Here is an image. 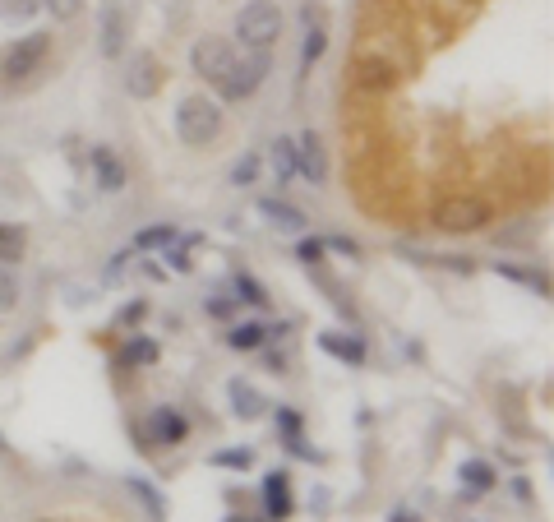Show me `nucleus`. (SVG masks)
<instances>
[{"instance_id":"dca6fc26","label":"nucleus","mask_w":554,"mask_h":522,"mask_svg":"<svg viewBox=\"0 0 554 522\" xmlns=\"http://www.w3.org/2000/svg\"><path fill=\"white\" fill-rule=\"evenodd\" d=\"M227 407H231V416H236V421L250 425V421H259V416L268 412V398L254 389L250 379L236 375V379H227Z\"/></svg>"},{"instance_id":"20e7f679","label":"nucleus","mask_w":554,"mask_h":522,"mask_svg":"<svg viewBox=\"0 0 554 522\" xmlns=\"http://www.w3.org/2000/svg\"><path fill=\"white\" fill-rule=\"evenodd\" d=\"M236 37H241L245 51H268L282 37V10L277 0H250L241 14H236Z\"/></svg>"},{"instance_id":"f3484780","label":"nucleus","mask_w":554,"mask_h":522,"mask_svg":"<svg viewBox=\"0 0 554 522\" xmlns=\"http://www.w3.org/2000/svg\"><path fill=\"white\" fill-rule=\"evenodd\" d=\"M157 356H162L157 338H148V333H130L121 352L111 356V365H116V370H153Z\"/></svg>"},{"instance_id":"39448f33","label":"nucleus","mask_w":554,"mask_h":522,"mask_svg":"<svg viewBox=\"0 0 554 522\" xmlns=\"http://www.w3.org/2000/svg\"><path fill=\"white\" fill-rule=\"evenodd\" d=\"M268 70H273L268 51H250V56H236V65L227 70V79L217 84V102H245V98H254V93L264 88Z\"/></svg>"},{"instance_id":"393cba45","label":"nucleus","mask_w":554,"mask_h":522,"mask_svg":"<svg viewBox=\"0 0 554 522\" xmlns=\"http://www.w3.org/2000/svg\"><path fill=\"white\" fill-rule=\"evenodd\" d=\"M268 167H273L277 185H291V176H296V139L277 134L273 144H268Z\"/></svg>"},{"instance_id":"9b49d317","label":"nucleus","mask_w":554,"mask_h":522,"mask_svg":"<svg viewBox=\"0 0 554 522\" xmlns=\"http://www.w3.org/2000/svg\"><path fill=\"white\" fill-rule=\"evenodd\" d=\"M97 51L107 61H121L130 51V14L121 5H102V14H97Z\"/></svg>"},{"instance_id":"0eeeda50","label":"nucleus","mask_w":554,"mask_h":522,"mask_svg":"<svg viewBox=\"0 0 554 522\" xmlns=\"http://www.w3.org/2000/svg\"><path fill=\"white\" fill-rule=\"evenodd\" d=\"M167 84V65L157 51H130V65H125V93L134 102H153Z\"/></svg>"},{"instance_id":"a19ab883","label":"nucleus","mask_w":554,"mask_h":522,"mask_svg":"<svg viewBox=\"0 0 554 522\" xmlns=\"http://www.w3.org/2000/svg\"><path fill=\"white\" fill-rule=\"evenodd\" d=\"M388 522H421V518H416V509H407V504H402V509L388 513Z\"/></svg>"},{"instance_id":"9d476101","label":"nucleus","mask_w":554,"mask_h":522,"mask_svg":"<svg viewBox=\"0 0 554 522\" xmlns=\"http://www.w3.org/2000/svg\"><path fill=\"white\" fill-rule=\"evenodd\" d=\"M273 425H277V444L291 453V458H301V462H324V453L314 449L310 439H305V416L296 412V407H277V416H273Z\"/></svg>"},{"instance_id":"cd10ccee","label":"nucleus","mask_w":554,"mask_h":522,"mask_svg":"<svg viewBox=\"0 0 554 522\" xmlns=\"http://www.w3.org/2000/svg\"><path fill=\"white\" fill-rule=\"evenodd\" d=\"M324 51H328V33L319 24H310V28H305V37H301V79H310L314 65L324 61Z\"/></svg>"},{"instance_id":"b1692460","label":"nucleus","mask_w":554,"mask_h":522,"mask_svg":"<svg viewBox=\"0 0 554 522\" xmlns=\"http://www.w3.org/2000/svg\"><path fill=\"white\" fill-rule=\"evenodd\" d=\"M28 255V227L24 222H0V264L14 268Z\"/></svg>"},{"instance_id":"473e14b6","label":"nucleus","mask_w":554,"mask_h":522,"mask_svg":"<svg viewBox=\"0 0 554 522\" xmlns=\"http://www.w3.org/2000/svg\"><path fill=\"white\" fill-rule=\"evenodd\" d=\"M162 259H167V268H171V273H181V278H185V273H194V255H190V245H181V241H176V245H167V250H162Z\"/></svg>"},{"instance_id":"f03ea898","label":"nucleus","mask_w":554,"mask_h":522,"mask_svg":"<svg viewBox=\"0 0 554 522\" xmlns=\"http://www.w3.org/2000/svg\"><path fill=\"white\" fill-rule=\"evenodd\" d=\"M222 134V102L204 98V93H190L176 107V139L185 148H208Z\"/></svg>"},{"instance_id":"ddd939ff","label":"nucleus","mask_w":554,"mask_h":522,"mask_svg":"<svg viewBox=\"0 0 554 522\" xmlns=\"http://www.w3.org/2000/svg\"><path fill=\"white\" fill-rule=\"evenodd\" d=\"M296 176H305L310 185H328V148L314 130L296 134Z\"/></svg>"},{"instance_id":"c756f323","label":"nucleus","mask_w":554,"mask_h":522,"mask_svg":"<svg viewBox=\"0 0 554 522\" xmlns=\"http://www.w3.org/2000/svg\"><path fill=\"white\" fill-rule=\"evenodd\" d=\"M259 171H264V158L259 153H241L236 158V167H231V185H259Z\"/></svg>"},{"instance_id":"412c9836","label":"nucleus","mask_w":554,"mask_h":522,"mask_svg":"<svg viewBox=\"0 0 554 522\" xmlns=\"http://www.w3.org/2000/svg\"><path fill=\"white\" fill-rule=\"evenodd\" d=\"M176 241H181V227H176V222H148V227L134 231L130 250L144 255V250H167V245H176Z\"/></svg>"},{"instance_id":"bb28decb","label":"nucleus","mask_w":554,"mask_h":522,"mask_svg":"<svg viewBox=\"0 0 554 522\" xmlns=\"http://www.w3.org/2000/svg\"><path fill=\"white\" fill-rule=\"evenodd\" d=\"M208 467H217V472H250L254 449H250V444H227V449L208 453Z\"/></svg>"},{"instance_id":"6ab92c4d","label":"nucleus","mask_w":554,"mask_h":522,"mask_svg":"<svg viewBox=\"0 0 554 522\" xmlns=\"http://www.w3.org/2000/svg\"><path fill=\"white\" fill-rule=\"evenodd\" d=\"M458 481L467 495H490V490H499V467L490 458H467L458 467Z\"/></svg>"},{"instance_id":"c03bdc74","label":"nucleus","mask_w":554,"mask_h":522,"mask_svg":"<svg viewBox=\"0 0 554 522\" xmlns=\"http://www.w3.org/2000/svg\"><path fill=\"white\" fill-rule=\"evenodd\" d=\"M222 522H259V518H241V513H231V518H222Z\"/></svg>"},{"instance_id":"f704fd0d","label":"nucleus","mask_w":554,"mask_h":522,"mask_svg":"<svg viewBox=\"0 0 554 522\" xmlns=\"http://www.w3.org/2000/svg\"><path fill=\"white\" fill-rule=\"evenodd\" d=\"M42 10L56 19V24H70V19H79V10H84V0H42Z\"/></svg>"},{"instance_id":"c9c22d12","label":"nucleus","mask_w":554,"mask_h":522,"mask_svg":"<svg viewBox=\"0 0 554 522\" xmlns=\"http://www.w3.org/2000/svg\"><path fill=\"white\" fill-rule=\"evenodd\" d=\"M430 264L448 268V273H458V278H471V273H476V268H481V264H476V259H471V255H434Z\"/></svg>"},{"instance_id":"4468645a","label":"nucleus","mask_w":554,"mask_h":522,"mask_svg":"<svg viewBox=\"0 0 554 522\" xmlns=\"http://www.w3.org/2000/svg\"><path fill=\"white\" fill-rule=\"evenodd\" d=\"M88 162H93V185L102 190V195H121L125 185H130V167H125V162L116 158L107 144H93Z\"/></svg>"},{"instance_id":"a211bd4d","label":"nucleus","mask_w":554,"mask_h":522,"mask_svg":"<svg viewBox=\"0 0 554 522\" xmlns=\"http://www.w3.org/2000/svg\"><path fill=\"white\" fill-rule=\"evenodd\" d=\"M356 84L365 93H388V88H398V65L388 61V56H365L356 65Z\"/></svg>"},{"instance_id":"4c0bfd02","label":"nucleus","mask_w":554,"mask_h":522,"mask_svg":"<svg viewBox=\"0 0 554 522\" xmlns=\"http://www.w3.org/2000/svg\"><path fill=\"white\" fill-rule=\"evenodd\" d=\"M328 250H338V255H347V259H361V241H351V236H328Z\"/></svg>"},{"instance_id":"58836bf2","label":"nucleus","mask_w":554,"mask_h":522,"mask_svg":"<svg viewBox=\"0 0 554 522\" xmlns=\"http://www.w3.org/2000/svg\"><path fill=\"white\" fill-rule=\"evenodd\" d=\"M264 370H268V375H287V356L268 352V356H264Z\"/></svg>"},{"instance_id":"de8ad7c7","label":"nucleus","mask_w":554,"mask_h":522,"mask_svg":"<svg viewBox=\"0 0 554 522\" xmlns=\"http://www.w3.org/2000/svg\"><path fill=\"white\" fill-rule=\"evenodd\" d=\"M462 522H476V518H462Z\"/></svg>"},{"instance_id":"aec40b11","label":"nucleus","mask_w":554,"mask_h":522,"mask_svg":"<svg viewBox=\"0 0 554 522\" xmlns=\"http://www.w3.org/2000/svg\"><path fill=\"white\" fill-rule=\"evenodd\" d=\"M231 296H236V305H250V310H268V305H273L268 287L254 278L250 268H236V273H231Z\"/></svg>"},{"instance_id":"423d86ee","label":"nucleus","mask_w":554,"mask_h":522,"mask_svg":"<svg viewBox=\"0 0 554 522\" xmlns=\"http://www.w3.org/2000/svg\"><path fill=\"white\" fill-rule=\"evenodd\" d=\"M139 430H144V439H148V449H153V453L181 449L185 439H190V416H185L181 407L162 402V407H153V412L139 421Z\"/></svg>"},{"instance_id":"7c9ffc66","label":"nucleus","mask_w":554,"mask_h":522,"mask_svg":"<svg viewBox=\"0 0 554 522\" xmlns=\"http://www.w3.org/2000/svg\"><path fill=\"white\" fill-rule=\"evenodd\" d=\"M324 255H328L324 236H305V231H301V241H296V259H301L305 268H319V264H324Z\"/></svg>"},{"instance_id":"a18cd8bd","label":"nucleus","mask_w":554,"mask_h":522,"mask_svg":"<svg viewBox=\"0 0 554 522\" xmlns=\"http://www.w3.org/2000/svg\"><path fill=\"white\" fill-rule=\"evenodd\" d=\"M5 453H10V439H5V435H0V458H5Z\"/></svg>"},{"instance_id":"7ed1b4c3","label":"nucleus","mask_w":554,"mask_h":522,"mask_svg":"<svg viewBox=\"0 0 554 522\" xmlns=\"http://www.w3.org/2000/svg\"><path fill=\"white\" fill-rule=\"evenodd\" d=\"M47 56H51V33L47 28L14 37L10 47L0 51V84H19V79L37 74L42 65H47Z\"/></svg>"},{"instance_id":"2f4dec72","label":"nucleus","mask_w":554,"mask_h":522,"mask_svg":"<svg viewBox=\"0 0 554 522\" xmlns=\"http://www.w3.org/2000/svg\"><path fill=\"white\" fill-rule=\"evenodd\" d=\"M37 10H42V0H0V19L5 24H24Z\"/></svg>"},{"instance_id":"5701e85b","label":"nucleus","mask_w":554,"mask_h":522,"mask_svg":"<svg viewBox=\"0 0 554 522\" xmlns=\"http://www.w3.org/2000/svg\"><path fill=\"white\" fill-rule=\"evenodd\" d=\"M494 273L508 282H518V287H527V292L536 296H550V273H541V268H522V264H508V259H494Z\"/></svg>"},{"instance_id":"49530a36","label":"nucleus","mask_w":554,"mask_h":522,"mask_svg":"<svg viewBox=\"0 0 554 522\" xmlns=\"http://www.w3.org/2000/svg\"><path fill=\"white\" fill-rule=\"evenodd\" d=\"M28 522H47V518H28Z\"/></svg>"},{"instance_id":"1a4fd4ad","label":"nucleus","mask_w":554,"mask_h":522,"mask_svg":"<svg viewBox=\"0 0 554 522\" xmlns=\"http://www.w3.org/2000/svg\"><path fill=\"white\" fill-rule=\"evenodd\" d=\"M259 504H264V522H291L296 518V490H291V472L273 467L259 481Z\"/></svg>"},{"instance_id":"6e6552de","label":"nucleus","mask_w":554,"mask_h":522,"mask_svg":"<svg viewBox=\"0 0 554 522\" xmlns=\"http://www.w3.org/2000/svg\"><path fill=\"white\" fill-rule=\"evenodd\" d=\"M236 65V47H231L227 37H199L190 51V70L204 79V84H222L227 79V70Z\"/></svg>"},{"instance_id":"ea45409f","label":"nucleus","mask_w":554,"mask_h":522,"mask_svg":"<svg viewBox=\"0 0 554 522\" xmlns=\"http://www.w3.org/2000/svg\"><path fill=\"white\" fill-rule=\"evenodd\" d=\"M264 333H268V338H287V333H291V319H277V324H264Z\"/></svg>"},{"instance_id":"c85d7f7f","label":"nucleus","mask_w":554,"mask_h":522,"mask_svg":"<svg viewBox=\"0 0 554 522\" xmlns=\"http://www.w3.org/2000/svg\"><path fill=\"white\" fill-rule=\"evenodd\" d=\"M19 305H24V287H19V278H14L10 268L0 264V319L14 315Z\"/></svg>"},{"instance_id":"a878e982","label":"nucleus","mask_w":554,"mask_h":522,"mask_svg":"<svg viewBox=\"0 0 554 522\" xmlns=\"http://www.w3.org/2000/svg\"><path fill=\"white\" fill-rule=\"evenodd\" d=\"M268 342V333H264V324H259V319H236V324L227 328V347L231 352H259V347H264Z\"/></svg>"},{"instance_id":"e433bc0d","label":"nucleus","mask_w":554,"mask_h":522,"mask_svg":"<svg viewBox=\"0 0 554 522\" xmlns=\"http://www.w3.org/2000/svg\"><path fill=\"white\" fill-rule=\"evenodd\" d=\"M144 315H148V301H144V296H134L130 305H121V315H116V328H130V333H134V324H139Z\"/></svg>"},{"instance_id":"2eb2a0df","label":"nucleus","mask_w":554,"mask_h":522,"mask_svg":"<svg viewBox=\"0 0 554 522\" xmlns=\"http://www.w3.org/2000/svg\"><path fill=\"white\" fill-rule=\"evenodd\" d=\"M254 208H259V218H264L268 227L287 231V236H301V231L310 227V213H305V208H296V204H287L282 195H264Z\"/></svg>"},{"instance_id":"4be33fe9","label":"nucleus","mask_w":554,"mask_h":522,"mask_svg":"<svg viewBox=\"0 0 554 522\" xmlns=\"http://www.w3.org/2000/svg\"><path fill=\"white\" fill-rule=\"evenodd\" d=\"M125 490H130L139 504H144V513H148V522H167V495L148 481V476H125Z\"/></svg>"},{"instance_id":"37998d69","label":"nucleus","mask_w":554,"mask_h":522,"mask_svg":"<svg viewBox=\"0 0 554 522\" xmlns=\"http://www.w3.org/2000/svg\"><path fill=\"white\" fill-rule=\"evenodd\" d=\"M144 273H148V278H153V282H167V268H162V264H153V259H148V264H144Z\"/></svg>"},{"instance_id":"72a5a7b5","label":"nucleus","mask_w":554,"mask_h":522,"mask_svg":"<svg viewBox=\"0 0 554 522\" xmlns=\"http://www.w3.org/2000/svg\"><path fill=\"white\" fill-rule=\"evenodd\" d=\"M236 310H241V305H236V296H222V292L208 296V301H204V315H208V319H217V324H227V319L236 315Z\"/></svg>"},{"instance_id":"f8f14e48","label":"nucleus","mask_w":554,"mask_h":522,"mask_svg":"<svg viewBox=\"0 0 554 522\" xmlns=\"http://www.w3.org/2000/svg\"><path fill=\"white\" fill-rule=\"evenodd\" d=\"M319 352L333 356L347 370H365V361H370V347H365L361 333H342V328H324L319 333Z\"/></svg>"},{"instance_id":"f257e3e1","label":"nucleus","mask_w":554,"mask_h":522,"mask_svg":"<svg viewBox=\"0 0 554 522\" xmlns=\"http://www.w3.org/2000/svg\"><path fill=\"white\" fill-rule=\"evenodd\" d=\"M494 222V208L481 195H444L430 208V227L444 236H476Z\"/></svg>"},{"instance_id":"79ce46f5","label":"nucleus","mask_w":554,"mask_h":522,"mask_svg":"<svg viewBox=\"0 0 554 522\" xmlns=\"http://www.w3.org/2000/svg\"><path fill=\"white\" fill-rule=\"evenodd\" d=\"M513 495H518L522 504H527V499H531V486H527V476H513Z\"/></svg>"}]
</instances>
